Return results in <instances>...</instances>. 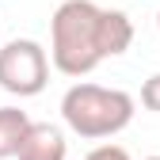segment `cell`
<instances>
[{
	"instance_id": "9c48e42d",
	"label": "cell",
	"mask_w": 160,
	"mask_h": 160,
	"mask_svg": "<svg viewBox=\"0 0 160 160\" xmlns=\"http://www.w3.org/2000/svg\"><path fill=\"white\" fill-rule=\"evenodd\" d=\"M156 27H160V12H156Z\"/></svg>"
},
{
	"instance_id": "3957f363",
	"label": "cell",
	"mask_w": 160,
	"mask_h": 160,
	"mask_svg": "<svg viewBox=\"0 0 160 160\" xmlns=\"http://www.w3.org/2000/svg\"><path fill=\"white\" fill-rule=\"evenodd\" d=\"M50 80V57L34 38H12L0 46V88L8 95L31 99Z\"/></svg>"
},
{
	"instance_id": "30bf717a",
	"label": "cell",
	"mask_w": 160,
	"mask_h": 160,
	"mask_svg": "<svg viewBox=\"0 0 160 160\" xmlns=\"http://www.w3.org/2000/svg\"><path fill=\"white\" fill-rule=\"evenodd\" d=\"M145 160H160V156H145Z\"/></svg>"
},
{
	"instance_id": "7a4b0ae2",
	"label": "cell",
	"mask_w": 160,
	"mask_h": 160,
	"mask_svg": "<svg viewBox=\"0 0 160 160\" xmlns=\"http://www.w3.org/2000/svg\"><path fill=\"white\" fill-rule=\"evenodd\" d=\"M133 95L122 88H103V84H72L61 95V118L76 137L103 141V137L122 133L133 122Z\"/></svg>"
},
{
	"instance_id": "277c9868",
	"label": "cell",
	"mask_w": 160,
	"mask_h": 160,
	"mask_svg": "<svg viewBox=\"0 0 160 160\" xmlns=\"http://www.w3.org/2000/svg\"><path fill=\"white\" fill-rule=\"evenodd\" d=\"M65 156H69V141L61 130L50 122H31L19 145V160H65Z\"/></svg>"
},
{
	"instance_id": "52a82bcc",
	"label": "cell",
	"mask_w": 160,
	"mask_h": 160,
	"mask_svg": "<svg viewBox=\"0 0 160 160\" xmlns=\"http://www.w3.org/2000/svg\"><path fill=\"white\" fill-rule=\"evenodd\" d=\"M141 103H145L149 111H156V114H160V72H152L145 84H141Z\"/></svg>"
},
{
	"instance_id": "ba28073f",
	"label": "cell",
	"mask_w": 160,
	"mask_h": 160,
	"mask_svg": "<svg viewBox=\"0 0 160 160\" xmlns=\"http://www.w3.org/2000/svg\"><path fill=\"white\" fill-rule=\"evenodd\" d=\"M84 160H130V152H126L122 145H95Z\"/></svg>"
},
{
	"instance_id": "8992f818",
	"label": "cell",
	"mask_w": 160,
	"mask_h": 160,
	"mask_svg": "<svg viewBox=\"0 0 160 160\" xmlns=\"http://www.w3.org/2000/svg\"><path fill=\"white\" fill-rule=\"evenodd\" d=\"M27 130H31L27 111H19V107H0V160L19 156V145H23Z\"/></svg>"
},
{
	"instance_id": "5b68a950",
	"label": "cell",
	"mask_w": 160,
	"mask_h": 160,
	"mask_svg": "<svg viewBox=\"0 0 160 160\" xmlns=\"http://www.w3.org/2000/svg\"><path fill=\"white\" fill-rule=\"evenodd\" d=\"M133 42V23L126 12L118 8H103V19H99V46H103V57H122Z\"/></svg>"
},
{
	"instance_id": "6da1fadb",
	"label": "cell",
	"mask_w": 160,
	"mask_h": 160,
	"mask_svg": "<svg viewBox=\"0 0 160 160\" xmlns=\"http://www.w3.org/2000/svg\"><path fill=\"white\" fill-rule=\"evenodd\" d=\"M99 19L103 8L92 0H65L50 19V61L65 76H88L103 57L99 46Z\"/></svg>"
}]
</instances>
